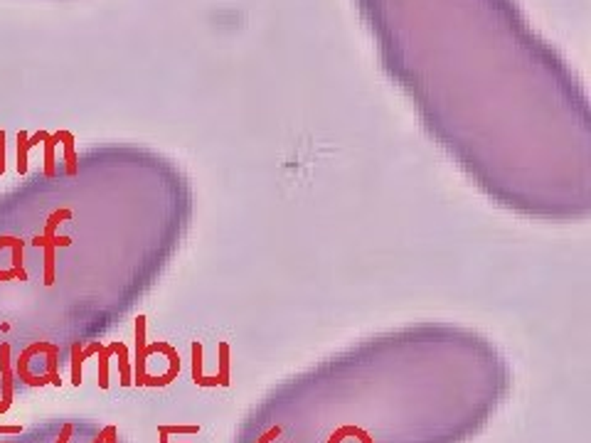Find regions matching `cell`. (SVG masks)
<instances>
[{
    "instance_id": "2",
    "label": "cell",
    "mask_w": 591,
    "mask_h": 443,
    "mask_svg": "<svg viewBox=\"0 0 591 443\" xmlns=\"http://www.w3.org/2000/svg\"><path fill=\"white\" fill-rule=\"evenodd\" d=\"M0 384H3V401H0V414H6L12 404V370H10V345H0Z\"/></svg>"
},
{
    "instance_id": "4",
    "label": "cell",
    "mask_w": 591,
    "mask_h": 443,
    "mask_svg": "<svg viewBox=\"0 0 591 443\" xmlns=\"http://www.w3.org/2000/svg\"><path fill=\"white\" fill-rule=\"evenodd\" d=\"M6 172V133L0 131V175Z\"/></svg>"
},
{
    "instance_id": "3",
    "label": "cell",
    "mask_w": 591,
    "mask_h": 443,
    "mask_svg": "<svg viewBox=\"0 0 591 443\" xmlns=\"http://www.w3.org/2000/svg\"><path fill=\"white\" fill-rule=\"evenodd\" d=\"M42 138H47L44 133L35 136V143H37V141H42ZM35 143H28V141H25V133H20V136H17V172H20V175H25V172H28V148H30V145H35Z\"/></svg>"
},
{
    "instance_id": "6",
    "label": "cell",
    "mask_w": 591,
    "mask_h": 443,
    "mask_svg": "<svg viewBox=\"0 0 591 443\" xmlns=\"http://www.w3.org/2000/svg\"><path fill=\"white\" fill-rule=\"evenodd\" d=\"M69 433H72V426H64V431H62V436H60V443H67Z\"/></svg>"
},
{
    "instance_id": "1",
    "label": "cell",
    "mask_w": 591,
    "mask_h": 443,
    "mask_svg": "<svg viewBox=\"0 0 591 443\" xmlns=\"http://www.w3.org/2000/svg\"><path fill=\"white\" fill-rule=\"evenodd\" d=\"M69 244H72L69 237H55V234H52V237H44V234L35 237L33 246L44 251V283H47V286L55 283V249L57 246H69Z\"/></svg>"
},
{
    "instance_id": "5",
    "label": "cell",
    "mask_w": 591,
    "mask_h": 443,
    "mask_svg": "<svg viewBox=\"0 0 591 443\" xmlns=\"http://www.w3.org/2000/svg\"><path fill=\"white\" fill-rule=\"evenodd\" d=\"M0 433H20V426H0Z\"/></svg>"
}]
</instances>
